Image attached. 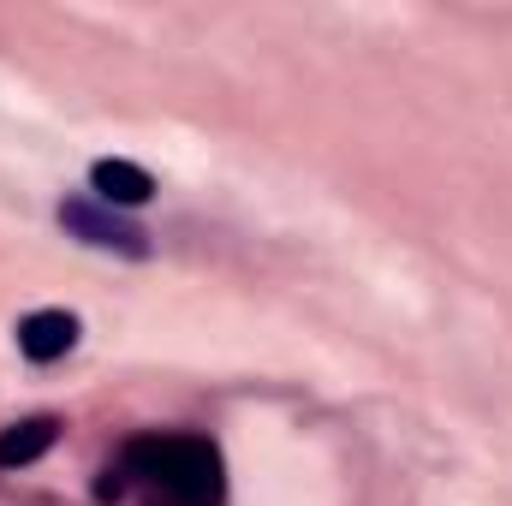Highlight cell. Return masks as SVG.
<instances>
[{
  "instance_id": "6da1fadb",
  "label": "cell",
  "mask_w": 512,
  "mask_h": 506,
  "mask_svg": "<svg viewBox=\"0 0 512 506\" xmlns=\"http://www.w3.org/2000/svg\"><path fill=\"white\" fill-rule=\"evenodd\" d=\"M131 465L179 506H221V453L197 435H149L131 447Z\"/></svg>"
},
{
  "instance_id": "7a4b0ae2",
  "label": "cell",
  "mask_w": 512,
  "mask_h": 506,
  "mask_svg": "<svg viewBox=\"0 0 512 506\" xmlns=\"http://www.w3.org/2000/svg\"><path fill=\"white\" fill-rule=\"evenodd\" d=\"M60 227L72 233V239H84V245H96V251H120V256H149V239L120 221V215H108L102 203H90V197H72V203H60Z\"/></svg>"
},
{
  "instance_id": "3957f363",
  "label": "cell",
  "mask_w": 512,
  "mask_h": 506,
  "mask_svg": "<svg viewBox=\"0 0 512 506\" xmlns=\"http://www.w3.org/2000/svg\"><path fill=\"white\" fill-rule=\"evenodd\" d=\"M72 346H78V322H72L66 310H36V316L18 322V352H24L30 364H54V358H66Z\"/></svg>"
},
{
  "instance_id": "277c9868",
  "label": "cell",
  "mask_w": 512,
  "mask_h": 506,
  "mask_svg": "<svg viewBox=\"0 0 512 506\" xmlns=\"http://www.w3.org/2000/svg\"><path fill=\"white\" fill-rule=\"evenodd\" d=\"M90 185H96V197L108 209H137V203L155 197V179L143 167H131V161H96L90 167Z\"/></svg>"
},
{
  "instance_id": "5b68a950",
  "label": "cell",
  "mask_w": 512,
  "mask_h": 506,
  "mask_svg": "<svg viewBox=\"0 0 512 506\" xmlns=\"http://www.w3.org/2000/svg\"><path fill=\"white\" fill-rule=\"evenodd\" d=\"M54 441H60V417H24V423L0 429V471L36 465V459H42Z\"/></svg>"
}]
</instances>
